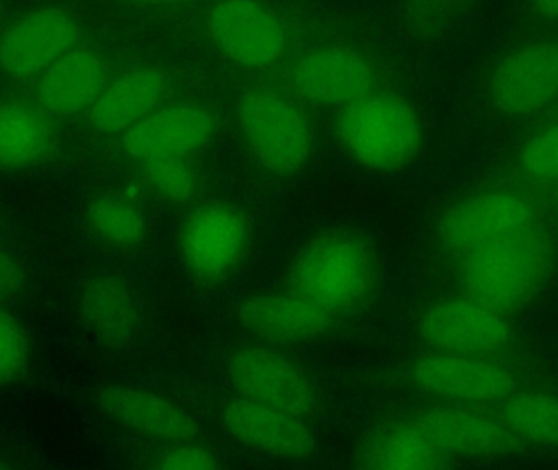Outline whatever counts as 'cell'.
I'll return each instance as SVG.
<instances>
[{
    "label": "cell",
    "mask_w": 558,
    "mask_h": 470,
    "mask_svg": "<svg viewBox=\"0 0 558 470\" xmlns=\"http://www.w3.org/2000/svg\"><path fill=\"white\" fill-rule=\"evenodd\" d=\"M433 289L458 292L521 317L558 279V231L547 222L478 246L432 273Z\"/></svg>",
    "instance_id": "obj_1"
},
{
    "label": "cell",
    "mask_w": 558,
    "mask_h": 470,
    "mask_svg": "<svg viewBox=\"0 0 558 470\" xmlns=\"http://www.w3.org/2000/svg\"><path fill=\"white\" fill-rule=\"evenodd\" d=\"M376 383L402 400L494 409L527 387L558 384V377L533 357L407 353Z\"/></svg>",
    "instance_id": "obj_2"
},
{
    "label": "cell",
    "mask_w": 558,
    "mask_h": 470,
    "mask_svg": "<svg viewBox=\"0 0 558 470\" xmlns=\"http://www.w3.org/2000/svg\"><path fill=\"white\" fill-rule=\"evenodd\" d=\"M383 279L379 250L369 236L327 229L294 250L284 288L360 327L379 302Z\"/></svg>",
    "instance_id": "obj_3"
},
{
    "label": "cell",
    "mask_w": 558,
    "mask_h": 470,
    "mask_svg": "<svg viewBox=\"0 0 558 470\" xmlns=\"http://www.w3.org/2000/svg\"><path fill=\"white\" fill-rule=\"evenodd\" d=\"M546 202L517 183H482L446 200L429 218L425 256L429 272L507 237L547 225Z\"/></svg>",
    "instance_id": "obj_4"
},
{
    "label": "cell",
    "mask_w": 558,
    "mask_h": 470,
    "mask_svg": "<svg viewBox=\"0 0 558 470\" xmlns=\"http://www.w3.org/2000/svg\"><path fill=\"white\" fill-rule=\"evenodd\" d=\"M409 353L456 357H533L521 317L505 314L458 292L429 289L405 327Z\"/></svg>",
    "instance_id": "obj_5"
},
{
    "label": "cell",
    "mask_w": 558,
    "mask_h": 470,
    "mask_svg": "<svg viewBox=\"0 0 558 470\" xmlns=\"http://www.w3.org/2000/svg\"><path fill=\"white\" fill-rule=\"evenodd\" d=\"M260 231L248 209L231 200L203 198L182 212L175 253L186 279L203 292H218L254 262Z\"/></svg>",
    "instance_id": "obj_6"
},
{
    "label": "cell",
    "mask_w": 558,
    "mask_h": 470,
    "mask_svg": "<svg viewBox=\"0 0 558 470\" xmlns=\"http://www.w3.org/2000/svg\"><path fill=\"white\" fill-rule=\"evenodd\" d=\"M226 389L289 413L314 429L328 417L330 397L314 364L291 348L248 340L231 345L219 360Z\"/></svg>",
    "instance_id": "obj_7"
},
{
    "label": "cell",
    "mask_w": 558,
    "mask_h": 470,
    "mask_svg": "<svg viewBox=\"0 0 558 470\" xmlns=\"http://www.w3.org/2000/svg\"><path fill=\"white\" fill-rule=\"evenodd\" d=\"M335 133L357 166L383 176L409 172L426 149L422 111L412 100L393 92H373L340 108Z\"/></svg>",
    "instance_id": "obj_8"
},
{
    "label": "cell",
    "mask_w": 558,
    "mask_h": 470,
    "mask_svg": "<svg viewBox=\"0 0 558 470\" xmlns=\"http://www.w3.org/2000/svg\"><path fill=\"white\" fill-rule=\"evenodd\" d=\"M235 121L252 166L267 182L288 185L307 170L314 156V128L288 95L248 88L239 98Z\"/></svg>",
    "instance_id": "obj_9"
},
{
    "label": "cell",
    "mask_w": 558,
    "mask_h": 470,
    "mask_svg": "<svg viewBox=\"0 0 558 470\" xmlns=\"http://www.w3.org/2000/svg\"><path fill=\"white\" fill-rule=\"evenodd\" d=\"M481 100L492 118L526 123L558 111V38L526 39L500 56L482 79Z\"/></svg>",
    "instance_id": "obj_10"
},
{
    "label": "cell",
    "mask_w": 558,
    "mask_h": 470,
    "mask_svg": "<svg viewBox=\"0 0 558 470\" xmlns=\"http://www.w3.org/2000/svg\"><path fill=\"white\" fill-rule=\"evenodd\" d=\"M397 410L409 417L454 466L531 456L494 410L422 400H403V407Z\"/></svg>",
    "instance_id": "obj_11"
},
{
    "label": "cell",
    "mask_w": 558,
    "mask_h": 470,
    "mask_svg": "<svg viewBox=\"0 0 558 470\" xmlns=\"http://www.w3.org/2000/svg\"><path fill=\"white\" fill-rule=\"evenodd\" d=\"M231 321L252 340L291 350L331 344L357 327L286 288L235 299Z\"/></svg>",
    "instance_id": "obj_12"
},
{
    "label": "cell",
    "mask_w": 558,
    "mask_h": 470,
    "mask_svg": "<svg viewBox=\"0 0 558 470\" xmlns=\"http://www.w3.org/2000/svg\"><path fill=\"white\" fill-rule=\"evenodd\" d=\"M222 432L252 455L288 465H308L318 456L317 429L239 394L228 393L213 403Z\"/></svg>",
    "instance_id": "obj_13"
},
{
    "label": "cell",
    "mask_w": 558,
    "mask_h": 470,
    "mask_svg": "<svg viewBox=\"0 0 558 470\" xmlns=\"http://www.w3.org/2000/svg\"><path fill=\"white\" fill-rule=\"evenodd\" d=\"M97 403L108 422L154 445L206 439L198 417L175 397L131 384H105Z\"/></svg>",
    "instance_id": "obj_14"
},
{
    "label": "cell",
    "mask_w": 558,
    "mask_h": 470,
    "mask_svg": "<svg viewBox=\"0 0 558 470\" xmlns=\"http://www.w3.org/2000/svg\"><path fill=\"white\" fill-rule=\"evenodd\" d=\"M77 317L88 337L110 353H130L143 338V305L136 288L117 269H100L82 282Z\"/></svg>",
    "instance_id": "obj_15"
},
{
    "label": "cell",
    "mask_w": 558,
    "mask_h": 470,
    "mask_svg": "<svg viewBox=\"0 0 558 470\" xmlns=\"http://www.w3.org/2000/svg\"><path fill=\"white\" fill-rule=\"evenodd\" d=\"M209 41L228 61L247 69H270L286 49V29L260 0H219L206 19Z\"/></svg>",
    "instance_id": "obj_16"
},
{
    "label": "cell",
    "mask_w": 558,
    "mask_h": 470,
    "mask_svg": "<svg viewBox=\"0 0 558 470\" xmlns=\"http://www.w3.org/2000/svg\"><path fill=\"white\" fill-rule=\"evenodd\" d=\"M218 115L199 104L162 105L118 136L131 164L167 156H193L218 136Z\"/></svg>",
    "instance_id": "obj_17"
},
{
    "label": "cell",
    "mask_w": 558,
    "mask_h": 470,
    "mask_svg": "<svg viewBox=\"0 0 558 470\" xmlns=\"http://www.w3.org/2000/svg\"><path fill=\"white\" fill-rule=\"evenodd\" d=\"M81 26L59 7H43L20 16L0 36V69L9 77H38L77 48Z\"/></svg>",
    "instance_id": "obj_18"
},
{
    "label": "cell",
    "mask_w": 558,
    "mask_h": 470,
    "mask_svg": "<svg viewBox=\"0 0 558 470\" xmlns=\"http://www.w3.org/2000/svg\"><path fill=\"white\" fill-rule=\"evenodd\" d=\"M292 92L308 104L343 108L376 91L369 62L343 46L304 52L289 71Z\"/></svg>",
    "instance_id": "obj_19"
},
{
    "label": "cell",
    "mask_w": 558,
    "mask_h": 470,
    "mask_svg": "<svg viewBox=\"0 0 558 470\" xmlns=\"http://www.w3.org/2000/svg\"><path fill=\"white\" fill-rule=\"evenodd\" d=\"M82 226L90 242L111 255H143L156 240L149 208L136 196L114 190L88 198L82 209Z\"/></svg>",
    "instance_id": "obj_20"
},
{
    "label": "cell",
    "mask_w": 558,
    "mask_h": 470,
    "mask_svg": "<svg viewBox=\"0 0 558 470\" xmlns=\"http://www.w3.org/2000/svg\"><path fill=\"white\" fill-rule=\"evenodd\" d=\"M351 466L356 469L405 470L454 465L409 417L396 410L361 436L351 455Z\"/></svg>",
    "instance_id": "obj_21"
},
{
    "label": "cell",
    "mask_w": 558,
    "mask_h": 470,
    "mask_svg": "<svg viewBox=\"0 0 558 470\" xmlns=\"http://www.w3.org/2000/svg\"><path fill=\"white\" fill-rule=\"evenodd\" d=\"M107 84L101 56L77 46L36 77L35 104L51 118L78 117L87 113Z\"/></svg>",
    "instance_id": "obj_22"
},
{
    "label": "cell",
    "mask_w": 558,
    "mask_h": 470,
    "mask_svg": "<svg viewBox=\"0 0 558 470\" xmlns=\"http://www.w3.org/2000/svg\"><path fill=\"white\" fill-rule=\"evenodd\" d=\"M167 92L169 82L159 69H131L105 85L85 121L94 133L118 137L166 105Z\"/></svg>",
    "instance_id": "obj_23"
},
{
    "label": "cell",
    "mask_w": 558,
    "mask_h": 470,
    "mask_svg": "<svg viewBox=\"0 0 558 470\" xmlns=\"http://www.w3.org/2000/svg\"><path fill=\"white\" fill-rule=\"evenodd\" d=\"M58 131L36 104L0 100V173L38 169L54 157Z\"/></svg>",
    "instance_id": "obj_24"
},
{
    "label": "cell",
    "mask_w": 558,
    "mask_h": 470,
    "mask_svg": "<svg viewBox=\"0 0 558 470\" xmlns=\"http://www.w3.org/2000/svg\"><path fill=\"white\" fill-rule=\"evenodd\" d=\"M490 410L530 455L558 456V384L527 387Z\"/></svg>",
    "instance_id": "obj_25"
},
{
    "label": "cell",
    "mask_w": 558,
    "mask_h": 470,
    "mask_svg": "<svg viewBox=\"0 0 558 470\" xmlns=\"http://www.w3.org/2000/svg\"><path fill=\"white\" fill-rule=\"evenodd\" d=\"M193 156H167L131 164L137 183L160 205L185 212L205 196V179Z\"/></svg>",
    "instance_id": "obj_26"
},
{
    "label": "cell",
    "mask_w": 558,
    "mask_h": 470,
    "mask_svg": "<svg viewBox=\"0 0 558 470\" xmlns=\"http://www.w3.org/2000/svg\"><path fill=\"white\" fill-rule=\"evenodd\" d=\"M508 182L546 195L558 185V111L524 137L508 167Z\"/></svg>",
    "instance_id": "obj_27"
},
{
    "label": "cell",
    "mask_w": 558,
    "mask_h": 470,
    "mask_svg": "<svg viewBox=\"0 0 558 470\" xmlns=\"http://www.w3.org/2000/svg\"><path fill=\"white\" fill-rule=\"evenodd\" d=\"M477 5L478 0H402L400 25L413 43L438 45L464 28Z\"/></svg>",
    "instance_id": "obj_28"
},
{
    "label": "cell",
    "mask_w": 558,
    "mask_h": 470,
    "mask_svg": "<svg viewBox=\"0 0 558 470\" xmlns=\"http://www.w3.org/2000/svg\"><path fill=\"white\" fill-rule=\"evenodd\" d=\"M143 466L159 470H203L222 468L225 462L219 449L206 438L157 446L144 458Z\"/></svg>",
    "instance_id": "obj_29"
},
{
    "label": "cell",
    "mask_w": 558,
    "mask_h": 470,
    "mask_svg": "<svg viewBox=\"0 0 558 470\" xmlns=\"http://www.w3.org/2000/svg\"><path fill=\"white\" fill-rule=\"evenodd\" d=\"M32 360L29 338L22 322L0 308V387L13 386L23 379Z\"/></svg>",
    "instance_id": "obj_30"
},
{
    "label": "cell",
    "mask_w": 558,
    "mask_h": 470,
    "mask_svg": "<svg viewBox=\"0 0 558 470\" xmlns=\"http://www.w3.org/2000/svg\"><path fill=\"white\" fill-rule=\"evenodd\" d=\"M26 286V269L22 258L0 243V308L9 309L22 298Z\"/></svg>",
    "instance_id": "obj_31"
},
{
    "label": "cell",
    "mask_w": 558,
    "mask_h": 470,
    "mask_svg": "<svg viewBox=\"0 0 558 470\" xmlns=\"http://www.w3.org/2000/svg\"><path fill=\"white\" fill-rule=\"evenodd\" d=\"M534 19L544 23H558V0H526Z\"/></svg>",
    "instance_id": "obj_32"
},
{
    "label": "cell",
    "mask_w": 558,
    "mask_h": 470,
    "mask_svg": "<svg viewBox=\"0 0 558 470\" xmlns=\"http://www.w3.org/2000/svg\"><path fill=\"white\" fill-rule=\"evenodd\" d=\"M546 202L547 221L558 231V185L543 196Z\"/></svg>",
    "instance_id": "obj_33"
},
{
    "label": "cell",
    "mask_w": 558,
    "mask_h": 470,
    "mask_svg": "<svg viewBox=\"0 0 558 470\" xmlns=\"http://www.w3.org/2000/svg\"><path fill=\"white\" fill-rule=\"evenodd\" d=\"M126 2L143 3V5H167V3L182 2V0H126Z\"/></svg>",
    "instance_id": "obj_34"
}]
</instances>
